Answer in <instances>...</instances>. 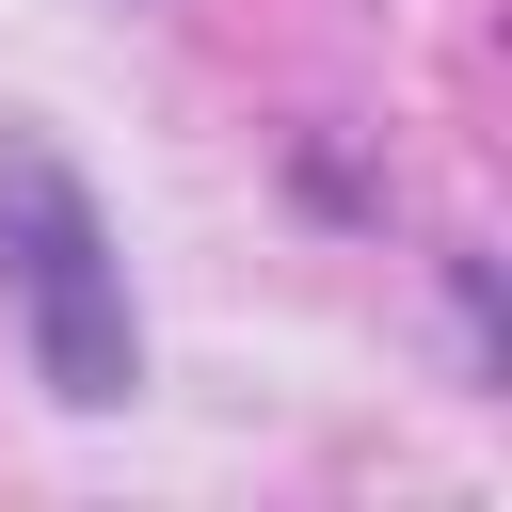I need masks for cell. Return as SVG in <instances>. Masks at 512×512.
I'll use <instances>...</instances> for the list:
<instances>
[{
	"label": "cell",
	"instance_id": "6da1fadb",
	"mask_svg": "<svg viewBox=\"0 0 512 512\" xmlns=\"http://www.w3.org/2000/svg\"><path fill=\"white\" fill-rule=\"evenodd\" d=\"M0 288L32 320V384L64 416H112L144 384V320H128V256L80 192V160L48 128H0Z\"/></svg>",
	"mask_w": 512,
	"mask_h": 512
}]
</instances>
